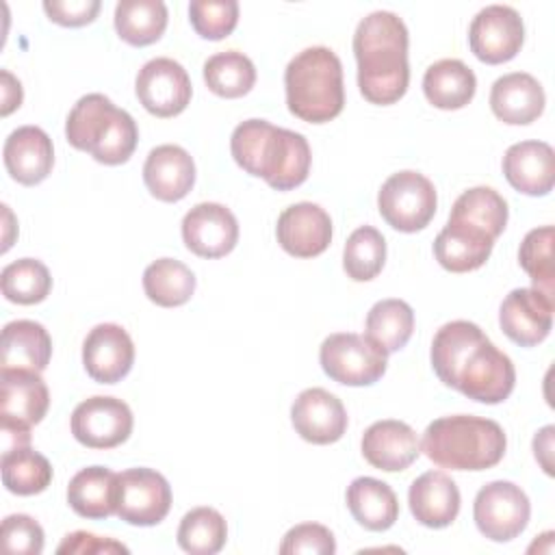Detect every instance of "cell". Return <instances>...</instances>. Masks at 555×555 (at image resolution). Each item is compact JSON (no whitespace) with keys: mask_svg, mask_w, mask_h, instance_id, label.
Masks as SVG:
<instances>
[{"mask_svg":"<svg viewBox=\"0 0 555 555\" xmlns=\"http://www.w3.org/2000/svg\"><path fill=\"white\" fill-rule=\"evenodd\" d=\"M358 87L371 104L399 102L410 82L408 28L392 11H373L353 33Z\"/></svg>","mask_w":555,"mask_h":555,"instance_id":"obj_1","label":"cell"},{"mask_svg":"<svg viewBox=\"0 0 555 555\" xmlns=\"http://www.w3.org/2000/svg\"><path fill=\"white\" fill-rule=\"evenodd\" d=\"M230 152L241 169L275 191H291L310 173L312 152L306 137L267 119L241 121L230 137Z\"/></svg>","mask_w":555,"mask_h":555,"instance_id":"obj_2","label":"cell"},{"mask_svg":"<svg viewBox=\"0 0 555 555\" xmlns=\"http://www.w3.org/2000/svg\"><path fill=\"white\" fill-rule=\"evenodd\" d=\"M421 447L442 468L486 470L503 460L507 438L503 427L492 418L455 414L431 421Z\"/></svg>","mask_w":555,"mask_h":555,"instance_id":"obj_3","label":"cell"},{"mask_svg":"<svg viewBox=\"0 0 555 555\" xmlns=\"http://www.w3.org/2000/svg\"><path fill=\"white\" fill-rule=\"evenodd\" d=\"M286 106L301 121L325 124L345 106L343 65L334 50L312 46L291 59L284 72Z\"/></svg>","mask_w":555,"mask_h":555,"instance_id":"obj_4","label":"cell"},{"mask_svg":"<svg viewBox=\"0 0 555 555\" xmlns=\"http://www.w3.org/2000/svg\"><path fill=\"white\" fill-rule=\"evenodd\" d=\"M65 137L76 150L89 152L98 163H126L139 141L132 115L117 108L102 93L82 95L67 115Z\"/></svg>","mask_w":555,"mask_h":555,"instance_id":"obj_5","label":"cell"},{"mask_svg":"<svg viewBox=\"0 0 555 555\" xmlns=\"http://www.w3.org/2000/svg\"><path fill=\"white\" fill-rule=\"evenodd\" d=\"M514 384L516 369L509 356L496 349L488 336H481L460 364L451 388L473 401L494 405L512 395Z\"/></svg>","mask_w":555,"mask_h":555,"instance_id":"obj_6","label":"cell"},{"mask_svg":"<svg viewBox=\"0 0 555 555\" xmlns=\"http://www.w3.org/2000/svg\"><path fill=\"white\" fill-rule=\"evenodd\" d=\"M319 362L325 375L338 384L371 386L386 373L388 353L366 336L338 332L321 343Z\"/></svg>","mask_w":555,"mask_h":555,"instance_id":"obj_7","label":"cell"},{"mask_svg":"<svg viewBox=\"0 0 555 555\" xmlns=\"http://www.w3.org/2000/svg\"><path fill=\"white\" fill-rule=\"evenodd\" d=\"M436 189L429 178L405 169L392 173L377 193V208L384 221L399 232H418L436 215Z\"/></svg>","mask_w":555,"mask_h":555,"instance_id":"obj_8","label":"cell"},{"mask_svg":"<svg viewBox=\"0 0 555 555\" xmlns=\"http://www.w3.org/2000/svg\"><path fill=\"white\" fill-rule=\"evenodd\" d=\"M531 516V503L525 490L512 481L486 483L473 503V518L481 535L492 542H509L518 538Z\"/></svg>","mask_w":555,"mask_h":555,"instance_id":"obj_9","label":"cell"},{"mask_svg":"<svg viewBox=\"0 0 555 555\" xmlns=\"http://www.w3.org/2000/svg\"><path fill=\"white\" fill-rule=\"evenodd\" d=\"M171 509V486L154 468H128L117 473V516L128 525L152 527Z\"/></svg>","mask_w":555,"mask_h":555,"instance_id":"obj_10","label":"cell"},{"mask_svg":"<svg viewBox=\"0 0 555 555\" xmlns=\"http://www.w3.org/2000/svg\"><path fill=\"white\" fill-rule=\"evenodd\" d=\"M525 41V24L516 9L507 4L483 7L468 26V43L473 54L488 63L499 65L512 61Z\"/></svg>","mask_w":555,"mask_h":555,"instance_id":"obj_11","label":"cell"},{"mask_svg":"<svg viewBox=\"0 0 555 555\" xmlns=\"http://www.w3.org/2000/svg\"><path fill=\"white\" fill-rule=\"evenodd\" d=\"M132 412L126 401L115 397H89L72 412V434L89 449H113L132 434Z\"/></svg>","mask_w":555,"mask_h":555,"instance_id":"obj_12","label":"cell"},{"mask_svg":"<svg viewBox=\"0 0 555 555\" xmlns=\"http://www.w3.org/2000/svg\"><path fill=\"white\" fill-rule=\"evenodd\" d=\"M134 91L147 113L156 117H176L189 106L193 87L186 69L178 61L156 56L139 69Z\"/></svg>","mask_w":555,"mask_h":555,"instance_id":"obj_13","label":"cell"},{"mask_svg":"<svg viewBox=\"0 0 555 555\" xmlns=\"http://www.w3.org/2000/svg\"><path fill=\"white\" fill-rule=\"evenodd\" d=\"M0 375L2 431H30V427L37 425L50 408L46 382L39 373L22 369H2Z\"/></svg>","mask_w":555,"mask_h":555,"instance_id":"obj_14","label":"cell"},{"mask_svg":"<svg viewBox=\"0 0 555 555\" xmlns=\"http://www.w3.org/2000/svg\"><path fill=\"white\" fill-rule=\"evenodd\" d=\"M182 241L195 256L221 258L236 247L238 221L223 204H195L182 219Z\"/></svg>","mask_w":555,"mask_h":555,"instance_id":"obj_15","label":"cell"},{"mask_svg":"<svg viewBox=\"0 0 555 555\" xmlns=\"http://www.w3.org/2000/svg\"><path fill=\"white\" fill-rule=\"evenodd\" d=\"M134 362L130 334L117 323L95 325L82 343V364L91 379L100 384L121 382Z\"/></svg>","mask_w":555,"mask_h":555,"instance_id":"obj_16","label":"cell"},{"mask_svg":"<svg viewBox=\"0 0 555 555\" xmlns=\"http://www.w3.org/2000/svg\"><path fill=\"white\" fill-rule=\"evenodd\" d=\"M295 431L312 444H332L347 431V410L343 401L325 388H306L291 405Z\"/></svg>","mask_w":555,"mask_h":555,"instance_id":"obj_17","label":"cell"},{"mask_svg":"<svg viewBox=\"0 0 555 555\" xmlns=\"http://www.w3.org/2000/svg\"><path fill=\"white\" fill-rule=\"evenodd\" d=\"M275 236L286 254L295 258H314L332 243V219L319 204L299 202L282 210Z\"/></svg>","mask_w":555,"mask_h":555,"instance_id":"obj_18","label":"cell"},{"mask_svg":"<svg viewBox=\"0 0 555 555\" xmlns=\"http://www.w3.org/2000/svg\"><path fill=\"white\" fill-rule=\"evenodd\" d=\"M503 334L520 347L542 343L553 327V299L535 288H514L501 304Z\"/></svg>","mask_w":555,"mask_h":555,"instance_id":"obj_19","label":"cell"},{"mask_svg":"<svg viewBox=\"0 0 555 555\" xmlns=\"http://www.w3.org/2000/svg\"><path fill=\"white\" fill-rule=\"evenodd\" d=\"M4 167L24 186L43 182L54 167L52 139L39 126H20L4 141Z\"/></svg>","mask_w":555,"mask_h":555,"instance_id":"obj_20","label":"cell"},{"mask_svg":"<svg viewBox=\"0 0 555 555\" xmlns=\"http://www.w3.org/2000/svg\"><path fill=\"white\" fill-rule=\"evenodd\" d=\"M362 455L364 460L386 473L405 470L421 453L416 431L395 418L375 421L362 436Z\"/></svg>","mask_w":555,"mask_h":555,"instance_id":"obj_21","label":"cell"},{"mask_svg":"<svg viewBox=\"0 0 555 555\" xmlns=\"http://www.w3.org/2000/svg\"><path fill=\"white\" fill-rule=\"evenodd\" d=\"M505 180L525 195H546L555 184V154L544 141H520L503 154Z\"/></svg>","mask_w":555,"mask_h":555,"instance_id":"obj_22","label":"cell"},{"mask_svg":"<svg viewBox=\"0 0 555 555\" xmlns=\"http://www.w3.org/2000/svg\"><path fill=\"white\" fill-rule=\"evenodd\" d=\"M143 182L156 199L180 202L195 184V163L180 145H158L145 158Z\"/></svg>","mask_w":555,"mask_h":555,"instance_id":"obj_23","label":"cell"},{"mask_svg":"<svg viewBox=\"0 0 555 555\" xmlns=\"http://www.w3.org/2000/svg\"><path fill=\"white\" fill-rule=\"evenodd\" d=\"M412 516L429 527H449L460 514V490L455 481L442 470H427L416 477L408 490Z\"/></svg>","mask_w":555,"mask_h":555,"instance_id":"obj_24","label":"cell"},{"mask_svg":"<svg viewBox=\"0 0 555 555\" xmlns=\"http://www.w3.org/2000/svg\"><path fill=\"white\" fill-rule=\"evenodd\" d=\"M544 89L527 72H512L492 82L490 108L509 126H527L544 111Z\"/></svg>","mask_w":555,"mask_h":555,"instance_id":"obj_25","label":"cell"},{"mask_svg":"<svg viewBox=\"0 0 555 555\" xmlns=\"http://www.w3.org/2000/svg\"><path fill=\"white\" fill-rule=\"evenodd\" d=\"M494 238L462 221H447L434 241V256L451 273L475 271L490 258Z\"/></svg>","mask_w":555,"mask_h":555,"instance_id":"obj_26","label":"cell"},{"mask_svg":"<svg viewBox=\"0 0 555 555\" xmlns=\"http://www.w3.org/2000/svg\"><path fill=\"white\" fill-rule=\"evenodd\" d=\"M52 356V338L48 330L30 319H17L2 327V369H22L41 373Z\"/></svg>","mask_w":555,"mask_h":555,"instance_id":"obj_27","label":"cell"},{"mask_svg":"<svg viewBox=\"0 0 555 555\" xmlns=\"http://www.w3.org/2000/svg\"><path fill=\"white\" fill-rule=\"evenodd\" d=\"M67 503L82 518H108L117 512V473L106 466L78 470L67 486Z\"/></svg>","mask_w":555,"mask_h":555,"instance_id":"obj_28","label":"cell"},{"mask_svg":"<svg viewBox=\"0 0 555 555\" xmlns=\"http://www.w3.org/2000/svg\"><path fill=\"white\" fill-rule=\"evenodd\" d=\"M347 507L356 522L369 531H386L399 518L397 494L375 477H356L349 483Z\"/></svg>","mask_w":555,"mask_h":555,"instance_id":"obj_29","label":"cell"},{"mask_svg":"<svg viewBox=\"0 0 555 555\" xmlns=\"http://www.w3.org/2000/svg\"><path fill=\"white\" fill-rule=\"evenodd\" d=\"M477 89L475 72L460 59H440L425 69L423 93L436 108L455 111L466 106Z\"/></svg>","mask_w":555,"mask_h":555,"instance_id":"obj_30","label":"cell"},{"mask_svg":"<svg viewBox=\"0 0 555 555\" xmlns=\"http://www.w3.org/2000/svg\"><path fill=\"white\" fill-rule=\"evenodd\" d=\"M167 28L163 0H119L115 7V30L130 46H150Z\"/></svg>","mask_w":555,"mask_h":555,"instance_id":"obj_31","label":"cell"},{"mask_svg":"<svg viewBox=\"0 0 555 555\" xmlns=\"http://www.w3.org/2000/svg\"><path fill=\"white\" fill-rule=\"evenodd\" d=\"M0 470L4 488L20 496L39 494L52 481V466L48 457L35 451L30 444L7 449L2 453Z\"/></svg>","mask_w":555,"mask_h":555,"instance_id":"obj_32","label":"cell"},{"mask_svg":"<svg viewBox=\"0 0 555 555\" xmlns=\"http://www.w3.org/2000/svg\"><path fill=\"white\" fill-rule=\"evenodd\" d=\"M143 291L156 306L176 308L195 293V275L180 260L158 258L143 271Z\"/></svg>","mask_w":555,"mask_h":555,"instance_id":"obj_33","label":"cell"},{"mask_svg":"<svg viewBox=\"0 0 555 555\" xmlns=\"http://www.w3.org/2000/svg\"><path fill=\"white\" fill-rule=\"evenodd\" d=\"M507 215V202L501 193L490 186H473L453 202L449 219L479 228L496 238L505 230Z\"/></svg>","mask_w":555,"mask_h":555,"instance_id":"obj_34","label":"cell"},{"mask_svg":"<svg viewBox=\"0 0 555 555\" xmlns=\"http://www.w3.org/2000/svg\"><path fill=\"white\" fill-rule=\"evenodd\" d=\"M414 332V312L403 299H382L366 314V338L386 353L405 347Z\"/></svg>","mask_w":555,"mask_h":555,"instance_id":"obj_35","label":"cell"},{"mask_svg":"<svg viewBox=\"0 0 555 555\" xmlns=\"http://www.w3.org/2000/svg\"><path fill=\"white\" fill-rule=\"evenodd\" d=\"M204 80L219 98H241L251 91L256 82V67L243 52L225 50L212 54L204 63Z\"/></svg>","mask_w":555,"mask_h":555,"instance_id":"obj_36","label":"cell"},{"mask_svg":"<svg viewBox=\"0 0 555 555\" xmlns=\"http://www.w3.org/2000/svg\"><path fill=\"white\" fill-rule=\"evenodd\" d=\"M176 538L180 548L191 555H215L228 540V525L217 509L195 507L182 516Z\"/></svg>","mask_w":555,"mask_h":555,"instance_id":"obj_37","label":"cell"},{"mask_svg":"<svg viewBox=\"0 0 555 555\" xmlns=\"http://www.w3.org/2000/svg\"><path fill=\"white\" fill-rule=\"evenodd\" d=\"M2 295L22 306L43 301L52 288V275L48 267L37 258H20L7 264L0 273Z\"/></svg>","mask_w":555,"mask_h":555,"instance_id":"obj_38","label":"cell"},{"mask_svg":"<svg viewBox=\"0 0 555 555\" xmlns=\"http://www.w3.org/2000/svg\"><path fill=\"white\" fill-rule=\"evenodd\" d=\"M386 262V241L373 225L356 228L343 251V269L353 282H369L377 278Z\"/></svg>","mask_w":555,"mask_h":555,"instance_id":"obj_39","label":"cell"},{"mask_svg":"<svg viewBox=\"0 0 555 555\" xmlns=\"http://www.w3.org/2000/svg\"><path fill=\"white\" fill-rule=\"evenodd\" d=\"M553 225L533 228L525 234L518 251V262L533 280V288L553 299L555 267H553Z\"/></svg>","mask_w":555,"mask_h":555,"instance_id":"obj_40","label":"cell"},{"mask_svg":"<svg viewBox=\"0 0 555 555\" xmlns=\"http://www.w3.org/2000/svg\"><path fill=\"white\" fill-rule=\"evenodd\" d=\"M189 20L199 37L219 41L236 28L238 2L236 0H193L189 4Z\"/></svg>","mask_w":555,"mask_h":555,"instance_id":"obj_41","label":"cell"},{"mask_svg":"<svg viewBox=\"0 0 555 555\" xmlns=\"http://www.w3.org/2000/svg\"><path fill=\"white\" fill-rule=\"evenodd\" d=\"M282 555H297V553H312V555H332L336 553L334 533L319 525V522H301L286 531L282 544Z\"/></svg>","mask_w":555,"mask_h":555,"instance_id":"obj_42","label":"cell"},{"mask_svg":"<svg viewBox=\"0 0 555 555\" xmlns=\"http://www.w3.org/2000/svg\"><path fill=\"white\" fill-rule=\"evenodd\" d=\"M2 546L9 553L39 555L43 551V529L26 514H11L2 520Z\"/></svg>","mask_w":555,"mask_h":555,"instance_id":"obj_43","label":"cell"},{"mask_svg":"<svg viewBox=\"0 0 555 555\" xmlns=\"http://www.w3.org/2000/svg\"><path fill=\"white\" fill-rule=\"evenodd\" d=\"M102 2L100 0H46L43 11L61 26H85L95 20Z\"/></svg>","mask_w":555,"mask_h":555,"instance_id":"obj_44","label":"cell"},{"mask_svg":"<svg viewBox=\"0 0 555 555\" xmlns=\"http://www.w3.org/2000/svg\"><path fill=\"white\" fill-rule=\"evenodd\" d=\"M56 553H80V555H108V553H128V546L113 538H100L95 533L87 531H74L63 538V542L56 546Z\"/></svg>","mask_w":555,"mask_h":555,"instance_id":"obj_45","label":"cell"},{"mask_svg":"<svg viewBox=\"0 0 555 555\" xmlns=\"http://www.w3.org/2000/svg\"><path fill=\"white\" fill-rule=\"evenodd\" d=\"M0 78H2V106H0V113L2 117H7L9 113H13L15 108H20L22 104V85L20 80L9 72V69H0Z\"/></svg>","mask_w":555,"mask_h":555,"instance_id":"obj_46","label":"cell"},{"mask_svg":"<svg viewBox=\"0 0 555 555\" xmlns=\"http://www.w3.org/2000/svg\"><path fill=\"white\" fill-rule=\"evenodd\" d=\"M553 434L555 427L546 425L533 438V455L546 475H553Z\"/></svg>","mask_w":555,"mask_h":555,"instance_id":"obj_47","label":"cell"},{"mask_svg":"<svg viewBox=\"0 0 555 555\" xmlns=\"http://www.w3.org/2000/svg\"><path fill=\"white\" fill-rule=\"evenodd\" d=\"M2 215H4V243H2V251H7L9 247H11V234H9V230H11V223H13V215H11V210H9V206L7 204H2Z\"/></svg>","mask_w":555,"mask_h":555,"instance_id":"obj_48","label":"cell"}]
</instances>
